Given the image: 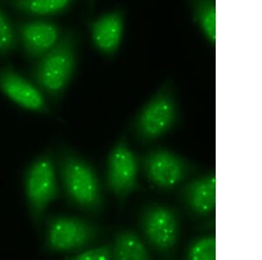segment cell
Masks as SVG:
<instances>
[{
  "instance_id": "obj_6",
  "label": "cell",
  "mask_w": 262,
  "mask_h": 260,
  "mask_svg": "<svg viewBox=\"0 0 262 260\" xmlns=\"http://www.w3.org/2000/svg\"><path fill=\"white\" fill-rule=\"evenodd\" d=\"M101 233V228L88 220L57 215L47 223L46 246L52 252H76L96 242Z\"/></svg>"
},
{
  "instance_id": "obj_12",
  "label": "cell",
  "mask_w": 262,
  "mask_h": 260,
  "mask_svg": "<svg viewBox=\"0 0 262 260\" xmlns=\"http://www.w3.org/2000/svg\"><path fill=\"white\" fill-rule=\"evenodd\" d=\"M180 197L191 215L203 218L216 208V176L209 173L186 183L180 190Z\"/></svg>"
},
{
  "instance_id": "obj_7",
  "label": "cell",
  "mask_w": 262,
  "mask_h": 260,
  "mask_svg": "<svg viewBox=\"0 0 262 260\" xmlns=\"http://www.w3.org/2000/svg\"><path fill=\"white\" fill-rule=\"evenodd\" d=\"M138 159L147 179L162 190L175 189L196 171V166L166 148L150 150Z\"/></svg>"
},
{
  "instance_id": "obj_4",
  "label": "cell",
  "mask_w": 262,
  "mask_h": 260,
  "mask_svg": "<svg viewBox=\"0 0 262 260\" xmlns=\"http://www.w3.org/2000/svg\"><path fill=\"white\" fill-rule=\"evenodd\" d=\"M139 226L153 251L164 257L174 254L181 232L180 215L176 209L165 204H148L141 210Z\"/></svg>"
},
{
  "instance_id": "obj_8",
  "label": "cell",
  "mask_w": 262,
  "mask_h": 260,
  "mask_svg": "<svg viewBox=\"0 0 262 260\" xmlns=\"http://www.w3.org/2000/svg\"><path fill=\"white\" fill-rule=\"evenodd\" d=\"M139 169L138 157L131 151L123 136L111 150L106 172L107 189L115 194L120 205L124 204L129 194L142 189L138 181Z\"/></svg>"
},
{
  "instance_id": "obj_17",
  "label": "cell",
  "mask_w": 262,
  "mask_h": 260,
  "mask_svg": "<svg viewBox=\"0 0 262 260\" xmlns=\"http://www.w3.org/2000/svg\"><path fill=\"white\" fill-rule=\"evenodd\" d=\"M14 27L6 13L0 8V56L13 51L18 44Z\"/></svg>"
},
{
  "instance_id": "obj_18",
  "label": "cell",
  "mask_w": 262,
  "mask_h": 260,
  "mask_svg": "<svg viewBox=\"0 0 262 260\" xmlns=\"http://www.w3.org/2000/svg\"><path fill=\"white\" fill-rule=\"evenodd\" d=\"M75 260H111L113 259L112 244H106L98 247L88 249L80 253L69 257Z\"/></svg>"
},
{
  "instance_id": "obj_10",
  "label": "cell",
  "mask_w": 262,
  "mask_h": 260,
  "mask_svg": "<svg viewBox=\"0 0 262 260\" xmlns=\"http://www.w3.org/2000/svg\"><path fill=\"white\" fill-rule=\"evenodd\" d=\"M125 27V12L115 10L89 23L95 48L106 56H114L122 44Z\"/></svg>"
},
{
  "instance_id": "obj_15",
  "label": "cell",
  "mask_w": 262,
  "mask_h": 260,
  "mask_svg": "<svg viewBox=\"0 0 262 260\" xmlns=\"http://www.w3.org/2000/svg\"><path fill=\"white\" fill-rule=\"evenodd\" d=\"M74 0H5L8 6L27 14L47 16L65 11Z\"/></svg>"
},
{
  "instance_id": "obj_2",
  "label": "cell",
  "mask_w": 262,
  "mask_h": 260,
  "mask_svg": "<svg viewBox=\"0 0 262 260\" xmlns=\"http://www.w3.org/2000/svg\"><path fill=\"white\" fill-rule=\"evenodd\" d=\"M77 44L75 33L67 32L54 48L38 59L33 68V80L52 98L60 99L74 76Z\"/></svg>"
},
{
  "instance_id": "obj_19",
  "label": "cell",
  "mask_w": 262,
  "mask_h": 260,
  "mask_svg": "<svg viewBox=\"0 0 262 260\" xmlns=\"http://www.w3.org/2000/svg\"><path fill=\"white\" fill-rule=\"evenodd\" d=\"M90 2H91V5H92L93 2H94V0H90Z\"/></svg>"
},
{
  "instance_id": "obj_13",
  "label": "cell",
  "mask_w": 262,
  "mask_h": 260,
  "mask_svg": "<svg viewBox=\"0 0 262 260\" xmlns=\"http://www.w3.org/2000/svg\"><path fill=\"white\" fill-rule=\"evenodd\" d=\"M112 246L113 259L147 260L152 258L142 238L133 230H120L115 236Z\"/></svg>"
},
{
  "instance_id": "obj_1",
  "label": "cell",
  "mask_w": 262,
  "mask_h": 260,
  "mask_svg": "<svg viewBox=\"0 0 262 260\" xmlns=\"http://www.w3.org/2000/svg\"><path fill=\"white\" fill-rule=\"evenodd\" d=\"M58 168L64 190L75 206L91 214L104 209L101 183L92 166L70 150H62Z\"/></svg>"
},
{
  "instance_id": "obj_5",
  "label": "cell",
  "mask_w": 262,
  "mask_h": 260,
  "mask_svg": "<svg viewBox=\"0 0 262 260\" xmlns=\"http://www.w3.org/2000/svg\"><path fill=\"white\" fill-rule=\"evenodd\" d=\"M25 190L32 218L39 226L48 206L59 196L56 171L51 153L39 156L27 168Z\"/></svg>"
},
{
  "instance_id": "obj_3",
  "label": "cell",
  "mask_w": 262,
  "mask_h": 260,
  "mask_svg": "<svg viewBox=\"0 0 262 260\" xmlns=\"http://www.w3.org/2000/svg\"><path fill=\"white\" fill-rule=\"evenodd\" d=\"M179 116L176 89L169 80L138 111L132 123V132L141 143H150L171 131Z\"/></svg>"
},
{
  "instance_id": "obj_9",
  "label": "cell",
  "mask_w": 262,
  "mask_h": 260,
  "mask_svg": "<svg viewBox=\"0 0 262 260\" xmlns=\"http://www.w3.org/2000/svg\"><path fill=\"white\" fill-rule=\"evenodd\" d=\"M0 91L26 110L50 113L41 92L10 67L0 69Z\"/></svg>"
},
{
  "instance_id": "obj_16",
  "label": "cell",
  "mask_w": 262,
  "mask_h": 260,
  "mask_svg": "<svg viewBox=\"0 0 262 260\" xmlns=\"http://www.w3.org/2000/svg\"><path fill=\"white\" fill-rule=\"evenodd\" d=\"M186 258L189 260L216 259V239L213 236H202L188 246Z\"/></svg>"
},
{
  "instance_id": "obj_11",
  "label": "cell",
  "mask_w": 262,
  "mask_h": 260,
  "mask_svg": "<svg viewBox=\"0 0 262 260\" xmlns=\"http://www.w3.org/2000/svg\"><path fill=\"white\" fill-rule=\"evenodd\" d=\"M17 29L25 53L30 59H39L54 48L62 36L60 27L48 21L19 23Z\"/></svg>"
},
{
  "instance_id": "obj_14",
  "label": "cell",
  "mask_w": 262,
  "mask_h": 260,
  "mask_svg": "<svg viewBox=\"0 0 262 260\" xmlns=\"http://www.w3.org/2000/svg\"><path fill=\"white\" fill-rule=\"evenodd\" d=\"M191 15L206 41L215 46L217 9L215 0H189Z\"/></svg>"
}]
</instances>
